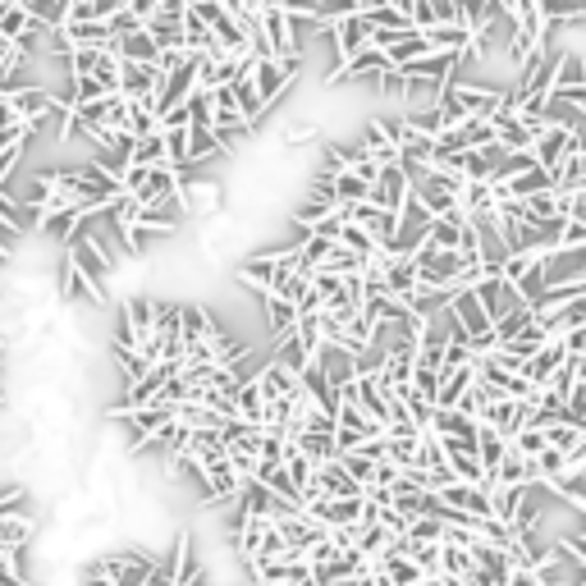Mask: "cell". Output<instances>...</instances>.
Listing matches in <instances>:
<instances>
[{"mask_svg": "<svg viewBox=\"0 0 586 586\" xmlns=\"http://www.w3.org/2000/svg\"><path fill=\"white\" fill-rule=\"evenodd\" d=\"M298 69H303V55H257V69H252L257 97L266 101V106H275V101L298 83Z\"/></svg>", "mask_w": 586, "mask_h": 586, "instance_id": "obj_1", "label": "cell"}, {"mask_svg": "<svg viewBox=\"0 0 586 586\" xmlns=\"http://www.w3.org/2000/svg\"><path fill=\"white\" fill-rule=\"evenodd\" d=\"M179 202H184L188 220H207L216 211H225V179H188L179 184Z\"/></svg>", "mask_w": 586, "mask_h": 586, "instance_id": "obj_2", "label": "cell"}, {"mask_svg": "<svg viewBox=\"0 0 586 586\" xmlns=\"http://www.w3.org/2000/svg\"><path fill=\"white\" fill-rule=\"evenodd\" d=\"M316 371L326 376V385L330 390H348L353 380H358V371H362V362H358V353L353 348H344V344H321V353H316Z\"/></svg>", "mask_w": 586, "mask_h": 586, "instance_id": "obj_3", "label": "cell"}, {"mask_svg": "<svg viewBox=\"0 0 586 586\" xmlns=\"http://www.w3.org/2000/svg\"><path fill=\"white\" fill-rule=\"evenodd\" d=\"M472 293H477V303L486 307L490 326H495V321H504L509 312H518V307H522V298L513 293V284L504 280V275H481V280L472 284Z\"/></svg>", "mask_w": 586, "mask_h": 586, "instance_id": "obj_4", "label": "cell"}, {"mask_svg": "<svg viewBox=\"0 0 586 586\" xmlns=\"http://www.w3.org/2000/svg\"><path fill=\"white\" fill-rule=\"evenodd\" d=\"M408 193H413V184H408V174H403V165H380V174L367 184V202H376V207L385 211H399L403 202H408Z\"/></svg>", "mask_w": 586, "mask_h": 586, "instance_id": "obj_5", "label": "cell"}, {"mask_svg": "<svg viewBox=\"0 0 586 586\" xmlns=\"http://www.w3.org/2000/svg\"><path fill=\"white\" fill-rule=\"evenodd\" d=\"M321 37H326L330 46H335V55H339V60H348L353 51L371 46V28H367V19H362V14H348V19L330 23V28H326Z\"/></svg>", "mask_w": 586, "mask_h": 586, "instance_id": "obj_6", "label": "cell"}, {"mask_svg": "<svg viewBox=\"0 0 586 586\" xmlns=\"http://www.w3.org/2000/svg\"><path fill=\"white\" fill-rule=\"evenodd\" d=\"M179 184H184V170H174V165H147V174H142V184L133 188V197H138V207H147V202L174 197Z\"/></svg>", "mask_w": 586, "mask_h": 586, "instance_id": "obj_7", "label": "cell"}, {"mask_svg": "<svg viewBox=\"0 0 586 586\" xmlns=\"http://www.w3.org/2000/svg\"><path fill=\"white\" fill-rule=\"evenodd\" d=\"M586 280V243L582 248H554L545 257V284H573Z\"/></svg>", "mask_w": 586, "mask_h": 586, "instance_id": "obj_8", "label": "cell"}, {"mask_svg": "<svg viewBox=\"0 0 586 586\" xmlns=\"http://www.w3.org/2000/svg\"><path fill=\"white\" fill-rule=\"evenodd\" d=\"M156 87H161V69L156 65H133V60L120 65V92L129 101H156Z\"/></svg>", "mask_w": 586, "mask_h": 586, "instance_id": "obj_9", "label": "cell"}, {"mask_svg": "<svg viewBox=\"0 0 586 586\" xmlns=\"http://www.w3.org/2000/svg\"><path fill=\"white\" fill-rule=\"evenodd\" d=\"M33 541H37L33 513H5V518H0V550H5V554L33 550Z\"/></svg>", "mask_w": 586, "mask_h": 586, "instance_id": "obj_10", "label": "cell"}, {"mask_svg": "<svg viewBox=\"0 0 586 586\" xmlns=\"http://www.w3.org/2000/svg\"><path fill=\"white\" fill-rule=\"evenodd\" d=\"M261 312H266V330H271V344L284 335H293V326H298V307L289 303V298H280V293H266L261 298Z\"/></svg>", "mask_w": 586, "mask_h": 586, "instance_id": "obj_11", "label": "cell"}, {"mask_svg": "<svg viewBox=\"0 0 586 586\" xmlns=\"http://www.w3.org/2000/svg\"><path fill=\"white\" fill-rule=\"evenodd\" d=\"M449 307H454V316L463 321V330L472 339L486 335V330H495V326H490V316H486V307L477 303V293H472V289H454V303H449Z\"/></svg>", "mask_w": 586, "mask_h": 586, "instance_id": "obj_12", "label": "cell"}, {"mask_svg": "<svg viewBox=\"0 0 586 586\" xmlns=\"http://www.w3.org/2000/svg\"><path fill=\"white\" fill-rule=\"evenodd\" d=\"M115 51H120V60H133V65H156V60H161V46L152 42V33H147V28L115 37Z\"/></svg>", "mask_w": 586, "mask_h": 586, "instance_id": "obj_13", "label": "cell"}, {"mask_svg": "<svg viewBox=\"0 0 586 586\" xmlns=\"http://www.w3.org/2000/svg\"><path fill=\"white\" fill-rule=\"evenodd\" d=\"M293 445H298L307 458H312V467H321V463H335V458H339L335 431H298V435H293Z\"/></svg>", "mask_w": 586, "mask_h": 586, "instance_id": "obj_14", "label": "cell"}, {"mask_svg": "<svg viewBox=\"0 0 586 586\" xmlns=\"http://www.w3.org/2000/svg\"><path fill=\"white\" fill-rule=\"evenodd\" d=\"M229 92H234V106H239V115H243V124L248 129H257L261 120H266V101L257 97V87H252V78H239V83H229Z\"/></svg>", "mask_w": 586, "mask_h": 586, "instance_id": "obj_15", "label": "cell"}, {"mask_svg": "<svg viewBox=\"0 0 586 586\" xmlns=\"http://www.w3.org/2000/svg\"><path fill=\"white\" fill-rule=\"evenodd\" d=\"M422 37L431 51H472V33H467L463 23H435Z\"/></svg>", "mask_w": 586, "mask_h": 586, "instance_id": "obj_16", "label": "cell"}, {"mask_svg": "<svg viewBox=\"0 0 586 586\" xmlns=\"http://www.w3.org/2000/svg\"><path fill=\"white\" fill-rule=\"evenodd\" d=\"M504 454H509V440H504V435H495L490 426H481V431H477V463H481V472H486V481L495 477V467L504 463Z\"/></svg>", "mask_w": 586, "mask_h": 586, "instance_id": "obj_17", "label": "cell"}, {"mask_svg": "<svg viewBox=\"0 0 586 586\" xmlns=\"http://www.w3.org/2000/svg\"><path fill=\"white\" fill-rule=\"evenodd\" d=\"M216 156H225V147L216 142V133L202 129V124H188V170H193V165L216 161Z\"/></svg>", "mask_w": 586, "mask_h": 586, "instance_id": "obj_18", "label": "cell"}, {"mask_svg": "<svg viewBox=\"0 0 586 586\" xmlns=\"http://www.w3.org/2000/svg\"><path fill=\"white\" fill-rule=\"evenodd\" d=\"M23 33H42V23L33 19V14L23 10L19 0H14V5H5V10H0V37H5V42H19Z\"/></svg>", "mask_w": 586, "mask_h": 586, "instance_id": "obj_19", "label": "cell"}, {"mask_svg": "<svg viewBox=\"0 0 586 586\" xmlns=\"http://www.w3.org/2000/svg\"><path fill=\"white\" fill-rule=\"evenodd\" d=\"M568 87H586V55H554L550 92H568Z\"/></svg>", "mask_w": 586, "mask_h": 586, "instance_id": "obj_20", "label": "cell"}, {"mask_svg": "<svg viewBox=\"0 0 586 586\" xmlns=\"http://www.w3.org/2000/svg\"><path fill=\"white\" fill-rule=\"evenodd\" d=\"M330 188H335V207H353V202H367V179H358L353 170L326 174Z\"/></svg>", "mask_w": 586, "mask_h": 586, "instance_id": "obj_21", "label": "cell"}, {"mask_svg": "<svg viewBox=\"0 0 586 586\" xmlns=\"http://www.w3.org/2000/svg\"><path fill=\"white\" fill-rule=\"evenodd\" d=\"M280 147H312V142H326V129H321V124L312 120V115H307V120H293V124H284L280 129Z\"/></svg>", "mask_w": 586, "mask_h": 586, "instance_id": "obj_22", "label": "cell"}, {"mask_svg": "<svg viewBox=\"0 0 586 586\" xmlns=\"http://www.w3.org/2000/svg\"><path fill=\"white\" fill-rule=\"evenodd\" d=\"M19 5L33 14L42 28H65V19H69V0H19Z\"/></svg>", "mask_w": 586, "mask_h": 586, "instance_id": "obj_23", "label": "cell"}, {"mask_svg": "<svg viewBox=\"0 0 586 586\" xmlns=\"http://www.w3.org/2000/svg\"><path fill=\"white\" fill-rule=\"evenodd\" d=\"M124 129L133 138H147V133H161V115H156V101H129V124Z\"/></svg>", "mask_w": 586, "mask_h": 586, "instance_id": "obj_24", "label": "cell"}, {"mask_svg": "<svg viewBox=\"0 0 586 586\" xmlns=\"http://www.w3.org/2000/svg\"><path fill=\"white\" fill-rule=\"evenodd\" d=\"M536 326V312L527 303L518 307V312H509L504 321H495V344H509V339H518V335H527V330Z\"/></svg>", "mask_w": 586, "mask_h": 586, "instance_id": "obj_25", "label": "cell"}, {"mask_svg": "<svg viewBox=\"0 0 586 586\" xmlns=\"http://www.w3.org/2000/svg\"><path fill=\"white\" fill-rule=\"evenodd\" d=\"M110 358H115V367H120V376L129 380V385H133V380H142L147 371H152V362L142 358L138 348H120V344H110Z\"/></svg>", "mask_w": 586, "mask_h": 586, "instance_id": "obj_26", "label": "cell"}, {"mask_svg": "<svg viewBox=\"0 0 586 586\" xmlns=\"http://www.w3.org/2000/svg\"><path fill=\"white\" fill-rule=\"evenodd\" d=\"M545 445L559 449V454H573V449L582 445V426H577V422H554V426H545Z\"/></svg>", "mask_w": 586, "mask_h": 586, "instance_id": "obj_27", "label": "cell"}, {"mask_svg": "<svg viewBox=\"0 0 586 586\" xmlns=\"http://www.w3.org/2000/svg\"><path fill=\"white\" fill-rule=\"evenodd\" d=\"M133 165H165V133H147L133 142Z\"/></svg>", "mask_w": 586, "mask_h": 586, "instance_id": "obj_28", "label": "cell"}, {"mask_svg": "<svg viewBox=\"0 0 586 586\" xmlns=\"http://www.w3.org/2000/svg\"><path fill=\"white\" fill-rule=\"evenodd\" d=\"M339 248H348V252H358V257L362 261H367V257H376V243H371V234H367V229H358V225H353V220H344V234H339Z\"/></svg>", "mask_w": 586, "mask_h": 586, "instance_id": "obj_29", "label": "cell"}, {"mask_svg": "<svg viewBox=\"0 0 586 586\" xmlns=\"http://www.w3.org/2000/svg\"><path fill=\"white\" fill-rule=\"evenodd\" d=\"M348 14H362L358 0H316V23H321V28H330V23L348 19Z\"/></svg>", "mask_w": 586, "mask_h": 586, "instance_id": "obj_30", "label": "cell"}, {"mask_svg": "<svg viewBox=\"0 0 586 586\" xmlns=\"http://www.w3.org/2000/svg\"><path fill=\"white\" fill-rule=\"evenodd\" d=\"M541 289H545V257H532V266H527V275L513 284V293H518L522 303H532Z\"/></svg>", "mask_w": 586, "mask_h": 586, "instance_id": "obj_31", "label": "cell"}, {"mask_svg": "<svg viewBox=\"0 0 586 586\" xmlns=\"http://www.w3.org/2000/svg\"><path fill=\"white\" fill-rule=\"evenodd\" d=\"M509 445L518 449L522 458H536V454H541V449H545V431H536V426H527V431H518V435H513Z\"/></svg>", "mask_w": 586, "mask_h": 586, "instance_id": "obj_32", "label": "cell"}, {"mask_svg": "<svg viewBox=\"0 0 586 586\" xmlns=\"http://www.w3.org/2000/svg\"><path fill=\"white\" fill-rule=\"evenodd\" d=\"M413 390L422 394V399H431V403H435V394H440V371H431V367H413Z\"/></svg>", "mask_w": 586, "mask_h": 586, "instance_id": "obj_33", "label": "cell"}, {"mask_svg": "<svg viewBox=\"0 0 586 586\" xmlns=\"http://www.w3.org/2000/svg\"><path fill=\"white\" fill-rule=\"evenodd\" d=\"M106 28H110V37H124V33H138V28H142V19L129 10V5H124V10H115V14L106 19Z\"/></svg>", "mask_w": 586, "mask_h": 586, "instance_id": "obj_34", "label": "cell"}, {"mask_svg": "<svg viewBox=\"0 0 586 586\" xmlns=\"http://www.w3.org/2000/svg\"><path fill=\"white\" fill-rule=\"evenodd\" d=\"M23 239H28V234H19V229H14L10 220H0V252H14Z\"/></svg>", "mask_w": 586, "mask_h": 586, "instance_id": "obj_35", "label": "cell"}, {"mask_svg": "<svg viewBox=\"0 0 586 586\" xmlns=\"http://www.w3.org/2000/svg\"><path fill=\"white\" fill-rule=\"evenodd\" d=\"M124 5H129V10L138 14L142 23H147V19H152V14H156V0H124Z\"/></svg>", "mask_w": 586, "mask_h": 586, "instance_id": "obj_36", "label": "cell"}, {"mask_svg": "<svg viewBox=\"0 0 586 586\" xmlns=\"http://www.w3.org/2000/svg\"><path fill=\"white\" fill-rule=\"evenodd\" d=\"M564 545H568V550H573V554H577V559H582V564H586V536L568 532V536H564Z\"/></svg>", "mask_w": 586, "mask_h": 586, "instance_id": "obj_37", "label": "cell"}, {"mask_svg": "<svg viewBox=\"0 0 586 586\" xmlns=\"http://www.w3.org/2000/svg\"><path fill=\"white\" fill-rule=\"evenodd\" d=\"M385 5H394V10H403V14H413V0H385Z\"/></svg>", "mask_w": 586, "mask_h": 586, "instance_id": "obj_38", "label": "cell"}, {"mask_svg": "<svg viewBox=\"0 0 586 586\" xmlns=\"http://www.w3.org/2000/svg\"><path fill=\"white\" fill-rule=\"evenodd\" d=\"M188 5H197V0H188Z\"/></svg>", "mask_w": 586, "mask_h": 586, "instance_id": "obj_39", "label": "cell"}]
</instances>
